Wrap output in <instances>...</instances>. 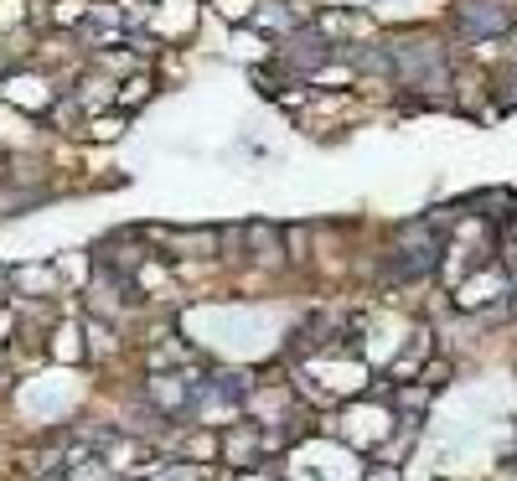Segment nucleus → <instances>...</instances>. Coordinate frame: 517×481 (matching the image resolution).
<instances>
[{"instance_id": "f257e3e1", "label": "nucleus", "mask_w": 517, "mask_h": 481, "mask_svg": "<svg viewBox=\"0 0 517 481\" xmlns=\"http://www.w3.org/2000/svg\"><path fill=\"white\" fill-rule=\"evenodd\" d=\"M455 26L466 37H502L512 26V11H507V0H461L455 6Z\"/></svg>"}, {"instance_id": "f03ea898", "label": "nucleus", "mask_w": 517, "mask_h": 481, "mask_svg": "<svg viewBox=\"0 0 517 481\" xmlns=\"http://www.w3.org/2000/svg\"><path fill=\"white\" fill-rule=\"evenodd\" d=\"M440 264V244H435V238H430V228H409L404 238H399V275H430V269Z\"/></svg>"}, {"instance_id": "7ed1b4c3", "label": "nucleus", "mask_w": 517, "mask_h": 481, "mask_svg": "<svg viewBox=\"0 0 517 481\" xmlns=\"http://www.w3.org/2000/svg\"><path fill=\"white\" fill-rule=\"evenodd\" d=\"M368 481H399V476H393V471H378V476H368Z\"/></svg>"}]
</instances>
